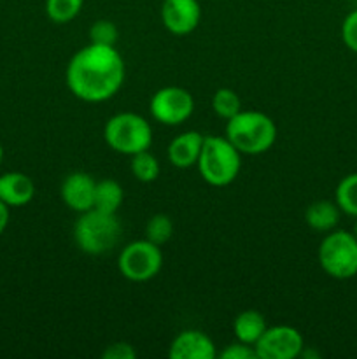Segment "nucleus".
I'll return each instance as SVG.
<instances>
[{
    "instance_id": "2",
    "label": "nucleus",
    "mask_w": 357,
    "mask_h": 359,
    "mask_svg": "<svg viewBox=\"0 0 357 359\" xmlns=\"http://www.w3.org/2000/svg\"><path fill=\"white\" fill-rule=\"evenodd\" d=\"M224 135L241 154L258 156L276 142V125L261 111H240L226 121Z\"/></svg>"
},
{
    "instance_id": "16",
    "label": "nucleus",
    "mask_w": 357,
    "mask_h": 359,
    "mask_svg": "<svg viewBox=\"0 0 357 359\" xmlns=\"http://www.w3.org/2000/svg\"><path fill=\"white\" fill-rule=\"evenodd\" d=\"M268 325H266L265 316L254 309H247V311L240 312L233 321V333L234 339L238 342L248 344V346H255L258 340L261 339L262 333L266 332Z\"/></svg>"
},
{
    "instance_id": "22",
    "label": "nucleus",
    "mask_w": 357,
    "mask_h": 359,
    "mask_svg": "<svg viewBox=\"0 0 357 359\" xmlns=\"http://www.w3.org/2000/svg\"><path fill=\"white\" fill-rule=\"evenodd\" d=\"M174 235V221L167 214H154L146 224V238L156 245H164Z\"/></svg>"
},
{
    "instance_id": "8",
    "label": "nucleus",
    "mask_w": 357,
    "mask_h": 359,
    "mask_svg": "<svg viewBox=\"0 0 357 359\" xmlns=\"http://www.w3.org/2000/svg\"><path fill=\"white\" fill-rule=\"evenodd\" d=\"M149 109L153 118L161 125L178 126L195 112V98L186 88L164 86L150 97Z\"/></svg>"
},
{
    "instance_id": "9",
    "label": "nucleus",
    "mask_w": 357,
    "mask_h": 359,
    "mask_svg": "<svg viewBox=\"0 0 357 359\" xmlns=\"http://www.w3.org/2000/svg\"><path fill=\"white\" fill-rule=\"evenodd\" d=\"M259 359H296L304 349L303 335L294 326H268L255 344Z\"/></svg>"
},
{
    "instance_id": "18",
    "label": "nucleus",
    "mask_w": 357,
    "mask_h": 359,
    "mask_svg": "<svg viewBox=\"0 0 357 359\" xmlns=\"http://www.w3.org/2000/svg\"><path fill=\"white\" fill-rule=\"evenodd\" d=\"M335 202L346 216L357 217V172L345 175L338 182L335 191Z\"/></svg>"
},
{
    "instance_id": "26",
    "label": "nucleus",
    "mask_w": 357,
    "mask_h": 359,
    "mask_svg": "<svg viewBox=\"0 0 357 359\" xmlns=\"http://www.w3.org/2000/svg\"><path fill=\"white\" fill-rule=\"evenodd\" d=\"M136 351L128 342H114L105 347L102 359H135Z\"/></svg>"
},
{
    "instance_id": "17",
    "label": "nucleus",
    "mask_w": 357,
    "mask_h": 359,
    "mask_svg": "<svg viewBox=\"0 0 357 359\" xmlns=\"http://www.w3.org/2000/svg\"><path fill=\"white\" fill-rule=\"evenodd\" d=\"M125 200V189L114 179H102L94 186V203L93 209L104 210V212L118 214Z\"/></svg>"
},
{
    "instance_id": "4",
    "label": "nucleus",
    "mask_w": 357,
    "mask_h": 359,
    "mask_svg": "<svg viewBox=\"0 0 357 359\" xmlns=\"http://www.w3.org/2000/svg\"><path fill=\"white\" fill-rule=\"evenodd\" d=\"M121 237V221L118 214L90 209L79 214L74 224V242L84 255L102 256L112 251Z\"/></svg>"
},
{
    "instance_id": "13",
    "label": "nucleus",
    "mask_w": 357,
    "mask_h": 359,
    "mask_svg": "<svg viewBox=\"0 0 357 359\" xmlns=\"http://www.w3.org/2000/svg\"><path fill=\"white\" fill-rule=\"evenodd\" d=\"M35 184L23 172H6L0 175V200L7 207H24L34 200Z\"/></svg>"
},
{
    "instance_id": "3",
    "label": "nucleus",
    "mask_w": 357,
    "mask_h": 359,
    "mask_svg": "<svg viewBox=\"0 0 357 359\" xmlns=\"http://www.w3.org/2000/svg\"><path fill=\"white\" fill-rule=\"evenodd\" d=\"M196 168L206 184L224 188L240 174L241 153L226 139V135H206Z\"/></svg>"
},
{
    "instance_id": "28",
    "label": "nucleus",
    "mask_w": 357,
    "mask_h": 359,
    "mask_svg": "<svg viewBox=\"0 0 357 359\" xmlns=\"http://www.w3.org/2000/svg\"><path fill=\"white\" fill-rule=\"evenodd\" d=\"M2 160H4V147L2 144H0V165H2Z\"/></svg>"
},
{
    "instance_id": "25",
    "label": "nucleus",
    "mask_w": 357,
    "mask_h": 359,
    "mask_svg": "<svg viewBox=\"0 0 357 359\" xmlns=\"http://www.w3.org/2000/svg\"><path fill=\"white\" fill-rule=\"evenodd\" d=\"M219 356L223 359H259L254 346L238 342V340L224 347V349L220 351Z\"/></svg>"
},
{
    "instance_id": "10",
    "label": "nucleus",
    "mask_w": 357,
    "mask_h": 359,
    "mask_svg": "<svg viewBox=\"0 0 357 359\" xmlns=\"http://www.w3.org/2000/svg\"><path fill=\"white\" fill-rule=\"evenodd\" d=\"M202 6L198 0H161V23L170 34L188 35L198 28Z\"/></svg>"
},
{
    "instance_id": "14",
    "label": "nucleus",
    "mask_w": 357,
    "mask_h": 359,
    "mask_svg": "<svg viewBox=\"0 0 357 359\" xmlns=\"http://www.w3.org/2000/svg\"><path fill=\"white\" fill-rule=\"evenodd\" d=\"M203 139L200 132H184L181 135L175 137L168 146V160L175 168H191L196 167L200 158V151H202Z\"/></svg>"
},
{
    "instance_id": "12",
    "label": "nucleus",
    "mask_w": 357,
    "mask_h": 359,
    "mask_svg": "<svg viewBox=\"0 0 357 359\" xmlns=\"http://www.w3.org/2000/svg\"><path fill=\"white\" fill-rule=\"evenodd\" d=\"M172 359H214L217 349L214 340L200 330H184L170 344Z\"/></svg>"
},
{
    "instance_id": "24",
    "label": "nucleus",
    "mask_w": 357,
    "mask_h": 359,
    "mask_svg": "<svg viewBox=\"0 0 357 359\" xmlns=\"http://www.w3.org/2000/svg\"><path fill=\"white\" fill-rule=\"evenodd\" d=\"M342 41L346 48L357 55V9L350 11L342 23Z\"/></svg>"
},
{
    "instance_id": "27",
    "label": "nucleus",
    "mask_w": 357,
    "mask_h": 359,
    "mask_svg": "<svg viewBox=\"0 0 357 359\" xmlns=\"http://www.w3.org/2000/svg\"><path fill=\"white\" fill-rule=\"evenodd\" d=\"M9 217H10V207H7L6 203L0 200V235L6 231L7 224H9Z\"/></svg>"
},
{
    "instance_id": "23",
    "label": "nucleus",
    "mask_w": 357,
    "mask_h": 359,
    "mask_svg": "<svg viewBox=\"0 0 357 359\" xmlns=\"http://www.w3.org/2000/svg\"><path fill=\"white\" fill-rule=\"evenodd\" d=\"M119 30L111 20H98L90 27V42L100 46H115Z\"/></svg>"
},
{
    "instance_id": "1",
    "label": "nucleus",
    "mask_w": 357,
    "mask_h": 359,
    "mask_svg": "<svg viewBox=\"0 0 357 359\" xmlns=\"http://www.w3.org/2000/svg\"><path fill=\"white\" fill-rule=\"evenodd\" d=\"M126 65L115 46L88 44L74 53L65 70L70 93L88 104L108 100L125 83Z\"/></svg>"
},
{
    "instance_id": "6",
    "label": "nucleus",
    "mask_w": 357,
    "mask_h": 359,
    "mask_svg": "<svg viewBox=\"0 0 357 359\" xmlns=\"http://www.w3.org/2000/svg\"><path fill=\"white\" fill-rule=\"evenodd\" d=\"M318 265L329 277L338 280L357 276V237L352 231L332 230L318 245Z\"/></svg>"
},
{
    "instance_id": "15",
    "label": "nucleus",
    "mask_w": 357,
    "mask_h": 359,
    "mask_svg": "<svg viewBox=\"0 0 357 359\" xmlns=\"http://www.w3.org/2000/svg\"><path fill=\"white\" fill-rule=\"evenodd\" d=\"M340 216H342V210L336 202L315 200L304 210V223L317 233H329L338 226Z\"/></svg>"
},
{
    "instance_id": "11",
    "label": "nucleus",
    "mask_w": 357,
    "mask_h": 359,
    "mask_svg": "<svg viewBox=\"0 0 357 359\" xmlns=\"http://www.w3.org/2000/svg\"><path fill=\"white\" fill-rule=\"evenodd\" d=\"M94 186L97 181L86 172H72L66 175L59 188L63 203L70 210L77 214H83L86 210L93 209L94 203Z\"/></svg>"
},
{
    "instance_id": "5",
    "label": "nucleus",
    "mask_w": 357,
    "mask_h": 359,
    "mask_svg": "<svg viewBox=\"0 0 357 359\" xmlns=\"http://www.w3.org/2000/svg\"><path fill=\"white\" fill-rule=\"evenodd\" d=\"M104 139L112 151L126 156L147 151L153 144V128L136 112H118L104 126Z\"/></svg>"
},
{
    "instance_id": "19",
    "label": "nucleus",
    "mask_w": 357,
    "mask_h": 359,
    "mask_svg": "<svg viewBox=\"0 0 357 359\" xmlns=\"http://www.w3.org/2000/svg\"><path fill=\"white\" fill-rule=\"evenodd\" d=\"M130 170H132L133 177L140 182H154L160 177V161L154 156L153 153H149V149L142 151V153H136L132 156L130 161Z\"/></svg>"
},
{
    "instance_id": "29",
    "label": "nucleus",
    "mask_w": 357,
    "mask_h": 359,
    "mask_svg": "<svg viewBox=\"0 0 357 359\" xmlns=\"http://www.w3.org/2000/svg\"><path fill=\"white\" fill-rule=\"evenodd\" d=\"M352 233L357 237V217H356V223H354V228H352Z\"/></svg>"
},
{
    "instance_id": "20",
    "label": "nucleus",
    "mask_w": 357,
    "mask_h": 359,
    "mask_svg": "<svg viewBox=\"0 0 357 359\" xmlns=\"http://www.w3.org/2000/svg\"><path fill=\"white\" fill-rule=\"evenodd\" d=\"M84 0H46V14L56 25L70 23L83 11Z\"/></svg>"
},
{
    "instance_id": "7",
    "label": "nucleus",
    "mask_w": 357,
    "mask_h": 359,
    "mask_svg": "<svg viewBox=\"0 0 357 359\" xmlns=\"http://www.w3.org/2000/svg\"><path fill=\"white\" fill-rule=\"evenodd\" d=\"M163 266V252L160 245L146 237L133 241L122 248L118 258V269L125 279L132 283H147L160 273Z\"/></svg>"
},
{
    "instance_id": "21",
    "label": "nucleus",
    "mask_w": 357,
    "mask_h": 359,
    "mask_svg": "<svg viewBox=\"0 0 357 359\" xmlns=\"http://www.w3.org/2000/svg\"><path fill=\"white\" fill-rule=\"evenodd\" d=\"M212 109L219 118L227 121L241 111V100L231 88H219L212 97Z\"/></svg>"
}]
</instances>
